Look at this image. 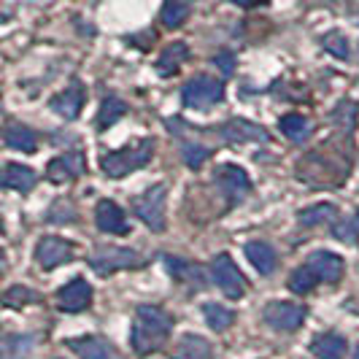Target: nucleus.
<instances>
[{"instance_id": "7ed1b4c3", "label": "nucleus", "mask_w": 359, "mask_h": 359, "mask_svg": "<svg viewBox=\"0 0 359 359\" xmlns=\"http://www.w3.org/2000/svg\"><path fill=\"white\" fill-rule=\"evenodd\" d=\"M165 200H168V187L165 184H154L133 200L135 216L144 222L146 227H151L154 233H165Z\"/></svg>"}, {"instance_id": "20e7f679", "label": "nucleus", "mask_w": 359, "mask_h": 359, "mask_svg": "<svg viewBox=\"0 0 359 359\" xmlns=\"http://www.w3.org/2000/svg\"><path fill=\"white\" fill-rule=\"evenodd\" d=\"M181 100H184L187 108L205 111V108H211L224 100V81H222V79H214V76H198V79H192L189 84H184Z\"/></svg>"}, {"instance_id": "b1692460", "label": "nucleus", "mask_w": 359, "mask_h": 359, "mask_svg": "<svg viewBox=\"0 0 359 359\" xmlns=\"http://www.w3.org/2000/svg\"><path fill=\"white\" fill-rule=\"evenodd\" d=\"M335 205H330V203H322V205H311L306 211H300L297 214V222L303 224V227H322V224H330V222H335Z\"/></svg>"}, {"instance_id": "6e6552de", "label": "nucleus", "mask_w": 359, "mask_h": 359, "mask_svg": "<svg viewBox=\"0 0 359 359\" xmlns=\"http://www.w3.org/2000/svg\"><path fill=\"white\" fill-rule=\"evenodd\" d=\"M265 322L278 330V332H292L297 330L300 324L306 322V308L297 306V303H284V300H276V303H268L265 311H262Z\"/></svg>"}, {"instance_id": "5701e85b", "label": "nucleus", "mask_w": 359, "mask_h": 359, "mask_svg": "<svg viewBox=\"0 0 359 359\" xmlns=\"http://www.w3.org/2000/svg\"><path fill=\"white\" fill-rule=\"evenodd\" d=\"M165 265L170 270V276L179 278V281L195 284V287H203V284H205V276H203V268H200V265L184 262V259H176V257H165Z\"/></svg>"}, {"instance_id": "1a4fd4ad", "label": "nucleus", "mask_w": 359, "mask_h": 359, "mask_svg": "<svg viewBox=\"0 0 359 359\" xmlns=\"http://www.w3.org/2000/svg\"><path fill=\"white\" fill-rule=\"evenodd\" d=\"M306 268L324 284H335V281H341L343 273H346V262L332 252H313L306 259Z\"/></svg>"}, {"instance_id": "a211bd4d", "label": "nucleus", "mask_w": 359, "mask_h": 359, "mask_svg": "<svg viewBox=\"0 0 359 359\" xmlns=\"http://www.w3.org/2000/svg\"><path fill=\"white\" fill-rule=\"evenodd\" d=\"M173 359H211V343L200 335H181L173 351H170Z\"/></svg>"}, {"instance_id": "72a5a7b5", "label": "nucleus", "mask_w": 359, "mask_h": 359, "mask_svg": "<svg viewBox=\"0 0 359 359\" xmlns=\"http://www.w3.org/2000/svg\"><path fill=\"white\" fill-rule=\"evenodd\" d=\"M214 62L222 65L224 73H233V57H230V54H219V57H214Z\"/></svg>"}, {"instance_id": "473e14b6", "label": "nucleus", "mask_w": 359, "mask_h": 359, "mask_svg": "<svg viewBox=\"0 0 359 359\" xmlns=\"http://www.w3.org/2000/svg\"><path fill=\"white\" fill-rule=\"evenodd\" d=\"M335 238H338V241H348V243H354V241H357V233H354V230H351V224L346 222V224H338V227H335Z\"/></svg>"}, {"instance_id": "f03ea898", "label": "nucleus", "mask_w": 359, "mask_h": 359, "mask_svg": "<svg viewBox=\"0 0 359 359\" xmlns=\"http://www.w3.org/2000/svg\"><path fill=\"white\" fill-rule=\"evenodd\" d=\"M151 154H154V141H151V138H144V141H138V144H133V146H125V149H119V151L103 154L100 165H103V173H106L108 179H122L127 173L144 168L146 162L151 160Z\"/></svg>"}, {"instance_id": "2f4dec72", "label": "nucleus", "mask_w": 359, "mask_h": 359, "mask_svg": "<svg viewBox=\"0 0 359 359\" xmlns=\"http://www.w3.org/2000/svg\"><path fill=\"white\" fill-rule=\"evenodd\" d=\"M181 154H184V162L189 168H200L203 162L211 157V149H205V146L200 144H184L181 146Z\"/></svg>"}, {"instance_id": "bb28decb", "label": "nucleus", "mask_w": 359, "mask_h": 359, "mask_svg": "<svg viewBox=\"0 0 359 359\" xmlns=\"http://www.w3.org/2000/svg\"><path fill=\"white\" fill-rule=\"evenodd\" d=\"M203 313H205L208 327L216 330V332H224V330L233 327V322H235V311L219 306V303H205V306H203Z\"/></svg>"}, {"instance_id": "c756f323", "label": "nucleus", "mask_w": 359, "mask_h": 359, "mask_svg": "<svg viewBox=\"0 0 359 359\" xmlns=\"http://www.w3.org/2000/svg\"><path fill=\"white\" fill-rule=\"evenodd\" d=\"M316 281H319V278L303 265V268H297L292 276H289V289L297 292V294H303V292H311V289L316 287Z\"/></svg>"}, {"instance_id": "f8f14e48", "label": "nucleus", "mask_w": 359, "mask_h": 359, "mask_svg": "<svg viewBox=\"0 0 359 359\" xmlns=\"http://www.w3.org/2000/svg\"><path fill=\"white\" fill-rule=\"evenodd\" d=\"M57 303H60L62 311H68V313H79V311L90 308L92 287L84 281V278H76V281L65 284V287L57 292Z\"/></svg>"}, {"instance_id": "4468645a", "label": "nucleus", "mask_w": 359, "mask_h": 359, "mask_svg": "<svg viewBox=\"0 0 359 359\" xmlns=\"http://www.w3.org/2000/svg\"><path fill=\"white\" fill-rule=\"evenodd\" d=\"M81 154H62V157H54L46 168V179L54 181V184H65V181H73L81 176L84 165H81Z\"/></svg>"}, {"instance_id": "dca6fc26", "label": "nucleus", "mask_w": 359, "mask_h": 359, "mask_svg": "<svg viewBox=\"0 0 359 359\" xmlns=\"http://www.w3.org/2000/svg\"><path fill=\"white\" fill-rule=\"evenodd\" d=\"M68 348L81 359H119L116 348L103 338H73L68 341Z\"/></svg>"}, {"instance_id": "f3484780", "label": "nucleus", "mask_w": 359, "mask_h": 359, "mask_svg": "<svg viewBox=\"0 0 359 359\" xmlns=\"http://www.w3.org/2000/svg\"><path fill=\"white\" fill-rule=\"evenodd\" d=\"M3 138H6V146H8V149H14V151L33 154V151L38 149V135L27 125H22V122H11V125H6Z\"/></svg>"}, {"instance_id": "f257e3e1", "label": "nucleus", "mask_w": 359, "mask_h": 359, "mask_svg": "<svg viewBox=\"0 0 359 359\" xmlns=\"http://www.w3.org/2000/svg\"><path fill=\"white\" fill-rule=\"evenodd\" d=\"M173 330V316L160 306H138L133 319V348L138 354H151L168 341Z\"/></svg>"}, {"instance_id": "c9c22d12", "label": "nucleus", "mask_w": 359, "mask_h": 359, "mask_svg": "<svg viewBox=\"0 0 359 359\" xmlns=\"http://www.w3.org/2000/svg\"><path fill=\"white\" fill-rule=\"evenodd\" d=\"M354 359H359V346H357V354H354Z\"/></svg>"}, {"instance_id": "423d86ee", "label": "nucleus", "mask_w": 359, "mask_h": 359, "mask_svg": "<svg viewBox=\"0 0 359 359\" xmlns=\"http://www.w3.org/2000/svg\"><path fill=\"white\" fill-rule=\"evenodd\" d=\"M211 276H214L216 287L222 289V294H227L230 300H241L246 294V278L241 268L233 262L230 254H216L214 262H211Z\"/></svg>"}, {"instance_id": "4be33fe9", "label": "nucleus", "mask_w": 359, "mask_h": 359, "mask_svg": "<svg viewBox=\"0 0 359 359\" xmlns=\"http://www.w3.org/2000/svg\"><path fill=\"white\" fill-rule=\"evenodd\" d=\"M187 57H189L187 43H170V46L162 49L160 60H157V71H160L162 76H173V73L187 62Z\"/></svg>"}, {"instance_id": "6ab92c4d", "label": "nucleus", "mask_w": 359, "mask_h": 359, "mask_svg": "<svg viewBox=\"0 0 359 359\" xmlns=\"http://www.w3.org/2000/svg\"><path fill=\"white\" fill-rule=\"evenodd\" d=\"M246 257H249V262H252L262 276H270V273L276 270V265H278V257L273 252V246H268L265 241H252V243H246Z\"/></svg>"}, {"instance_id": "9b49d317", "label": "nucleus", "mask_w": 359, "mask_h": 359, "mask_svg": "<svg viewBox=\"0 0 359 359\" xmlns=\"http://www.w3.org/2000/svg\"><path fill=\"white\" fill-rule=\"evenodd\" d=\"M219 135L227 141V144H249V141H268V130L259 125H254L249 119H230L219 127Z\"/></svg>"}, {"instance_id": "ddd939ff", "label": "nucleus", "mask_w": 359, "mask_h": 359, "mask_svg": "<svg viewBox=\"0 0 359 359\" xmlns=\"http://www.w3.org/2000/svg\"><path fill=\"white\" fill-rule=\"evenodd\" d=\"M95 219H97V227H100L103 233H111V235L130 233L125 211H122L114 200H100V203H97V211H95Z\"/></svg>"}, {"instance_id": "cd10ccee", "label": "nucleus", "mask_w": 359, "mask_h": 359, "mask_svg": "<svg viewBox=\"0 0 359 359\" xmlns=\"http://www.w3.org/2000/svg\"><path fill=\"white\" fill-rule=\"evenodd\" d=\"M160 17L165 27H181L187 22V17H189V8L184 3H179V0H165Z\"/></svg>"}, {"instance_id": "7c9ffc66", "label": "nucleus", "mask_w": 359, "mask_h": 359, "mask_svg": "<svg viewBox=\"0 0 359 359\" xmlns=\"http://www.w3.org/2000/svg\"><path fill=\"white\" fill-rule=\"evenodd\" d=\"M322 43H324V49L332 54V57H338V60H348V54H351L348 41H346V36H341V33H327Z\"/></svg>"}, {"instance_id": "9d476101", "label": "nucleus", "mask_w": 359, "mask_h": 359, "mask_svg": "<svg viewBox=\"0 0 359 359\" xmlns=\"http://www.w3.org/2000/svg\"><path fill=\"white\" fill-rule=\"evenodd\" d=\"M36 259L43 270H54L57 265H65L73 259V243L62 238H43L36 249Z\"/></svg>"}, {"instance_id": "2eb2a0df", "label": "nucleus", "mask_w": 359, "mask_h": 359, "mask_svg": "<svg viewBox=\"0 0 359 359\" xmlns=\"http://www.w3.org/2000/svg\"><path fill=\"white\" fill-rule=\"evenodd\" d=\"M84 100H87L84 87H81L79 81H73L65 92H57V95H54L52 108L60 114V116H65V119H76V116H79V111H81V106H84Z\"/></svg>"}, {"instance_id": "39448f33", "label": "nucleus", "mask_w": 359, "mask_h": 359, "mask_svg": "<svg viewBox=\"0 0 359 359\" xmlns=\"http://www.w3.org/2000/svg\"><path fill=\"white\" fill-rule=\"evenodd\" d=\"M90 265L97 276H111L116 270L138 268L144 265V257L133 249H119V246H100L90 254Z\"/></svg>"}, {"instance_id": "a878e982", "label": "nucleus", "mask_w": 359, "mask_h": 359, "mask_svg": "<svg viewBox=\"0 0 359 359\" xmlns=\"http://www.w3.org/2000/svg\"><path fill=\"white\" fill-rule=\"evenodd\" d=\"M281 133L287 135L289 141L303 144V141H308V135H311V122H308L303 114H287L281 119Z\"/></svg>"}, {"instance_id": "c85d7f7f", "label": "nucleus", "mask_w": 359, "mask_h": 359, "mask_svg": "<svg viewBox=\"0 0 359 359\" xmlns=\"http://www.w3.org/2000/svg\"><path fill=\"white\" fill-rule=\"evenodd\" d=\"M38 300H41V297L27 287H11L6 294H3V306H8V308L33 306V303H38Z\"/></svg>"}, {"instance_id": "f704fd0d", "label": "nucleus", "mask_w": 359, "mask_h": 359, "mask_svg": "<svg viewBox=\"0 0 359 359\" xmlns=\"http://www.w3.org/2000/svg\"><path fill=\"white\" fill-rule=\"evenodd\" d=\"M230 3H238V6L249 8V6H257V3H262V0H230Z\"/></svg>"}, {"instance_id": "412c9836", "label": "nucleus", "mask_w": 359, "mask_h": 359, "mask_svg": "<svg viewBox=\"0 0 359 359\" xmlns=\"http://www.w3.org/2000/svg\"><path fill=\"white\" fill-rule=\"evenodd\" d=\"M311 351L319 359H343L346 357V338L338 335V332L319 335L316 341L311 343Z\"/></svg>"}, {"instance_id": "0eeeda50", "label": "nucleus", "mask_w": 359, "mask_h": 359, "mask_svg": "<svg viewBox=\"0 0 359 359\" xmlns=\"http://www.w3.org/2000/svg\"><path fill=\"white\" fill-rule=\"evenodd\" d=\"M214 184L219 187V192L227 198V203L233 205L238 200H243L249 192H252V181H249V173L238 165H219L214 173Z\"/></svg>"}, {"instance_id": "393cba45", "label": "nucleus", "mask_w": 359, "mask_h": 359, "mask_svg": "<svg viewBox=\"0 0 359 359\" xmlns=\"http://www.w3.org/2000/svg\"><path fill=\"white\" fill-rule=\"evenodd\" d=\"M125 114H127L125 100H119V97H106V100L100 103V111H97V130H100V133L108 130L114 122H119Z\"/></svg>"}, {"instance_id": "aec40b11", "label": "nucleus", "mask_w": 359, "mask_h": 359, "mask_svg": "<svg viewBox=\"0 0 359 359\" xmlns=\"http://www.w3.org/2000/svg\"><path fill=\"white\" fill-rule=\"evenodd\" d=\"M3 187L17 189V192H30V189L36 187V173H33L27 165L8 162V165L3 168Z\"/></svg>"}]
</instances>
